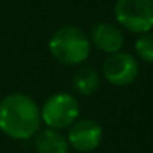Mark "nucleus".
I'll use <instances>...</instances> for the list:
<instances>
[{
  "instance_id": "nucleus-1",
  "label": "nucleus",
  "mask_w": 153,
  "mask_h": 153,
  "mask_svg": "<svg viewBox=\"0 0 153 153\" xmlns=\"http://www.w3.org/2000/svg\"><path fill=\"white\" fill-rule=\"evenodd\" d=\"M41 114L33 97L13 92L0 100V132L13 140H30L40 132Z\"/></svg>"
},
{
  "instance_id": "nucleus-2",
  "label": "nucleus",
  "mask_w": 153,
  "mask_h": 153,
  "mask_svg": "<svg viewBox=\"0 0 153 153\" xmlns=\"http://www.w3.org/2000/svg\"><path fill=\"white\" fill-rule=\"evenodd\" d=\"M48 50L53 59L64 66H81L91 56L89 35L76 25H63L48 40Z\"/></svg>"
},
{
  "instance_id": "nucleus-3",
  "label": "nucleus",
  "mask_w": 153,
  "mask_h": 153,
  "mask_svg": "<svg viewBox=\"0 0 153 153\" xmlns=\"http://www.w3.org/2000/svg\"><path fill=\"white\" fill-rule=\"evenodd\" d=\"M114 17L130 33H148L153 30V0H115Z\"/></svg>"
},
{
  "instance_id": "nucleus-4",
  "label": "nucleus",
  "mask_w": 153,
  "mask_h": 153,
  "mask_svg": "<svg viewBox=\"0 0 153 153\" xmlns=\"http://www.w3.org/2000/svg\"><path fill=\"white\" fill-rule=\"evenodd\" d=\"M41 123L48 128H69L79 119V102L68 92H56L50 96L40 107Z\"/></svg>"
},
{
  "instance_id": "nucleus-5",
  "label": "nucleus",
  "mask_w": 153,
  "mask_h": 153,
  "mask_svg": "<svg viewBox=\"0 0 153 153\" xmlns=\"http://www.w3.org/2000/svg\"><path fill=\"white\" fill-rule=\"evenodd\" d=\"M140 64L133 54L127 51L109 54L102 63V76L109 84L117 87L130 86L138 77Z\"/></svg>"
},
{
  "instance_id": "nucleus-6",
  "label": "nucleus",
  "mask_w": 153,
  "mask_h": 153,
  "mask_svg": "<svg viewBox=\"0 0 153 153\" xmlns=\"http://www.w3.org/2000/svg\"><path fill=\"white\" fill-rule=\"evenodd\" d=\"M102 127L92 119H77L68 132V143L71 148L81 153L94 152L102 142Z\"/></svg>"
},
{
  "instance_id": "nucleus-7",
  "label": "nucleus",
  "mask_w": 153,
  "mask_h": 153,
  "mask_svg": "<svg viewBox=\"0 0 153 153\" xmlns=\"http://www.w3.org/2000/svg\"><path fill=\"white\" fill-rule=\"evenodd\" d=\"M89 40L92 46L105 53L107 56L122 51L123 45H125V36H123L122 28L112 22H97L91 28Z\"/></svg>"
},
{
  "instance_id": "nucleus-8",
  "label": "nucleus",
  "mask_w": 153,
  "mask_h": 153,
  "mask_svg": "<svg viewBox=\"0 0 153 153\" xmlns=\"http://www.w3.org/2000/svg\"><path fill=\"white\" fill-rule=\"evenodd\" d=\"M36 153H69L68 138L54 128H43L35 135Z\"/></svg>"
},
{
  "instance_id": "nucleus-9",
  "label": "nucleus",
  "mask_w": 153,
  "mask_h": 153,
  "mask_svg": "<svg viewBox=\"0 0 153 153\" xmlns=\"http://www.w3.org/2000/svg\"><path fill=\"white\" fill-rule=\"evenodd\" d=\"M100 86V76L94 68L81 66L73 76V87L81 96H92Z\"/></svg>"
},
{
  "instance_id": "nucleus-10",
  "label": "nucleus",
  "mask_w": 153,
  "mask_h": 153,
  "mask_svg": "<svg viewBox=\"0 0 153 153\" xmlns=\"http://www.w3.org/2000/svg\"><path fill=\"white\" fill-rule=\"evenodd\" d=\"M135 53L143 63L153 64V31L138 35L135 40Z\"/></svg>"
}]
</instances>
